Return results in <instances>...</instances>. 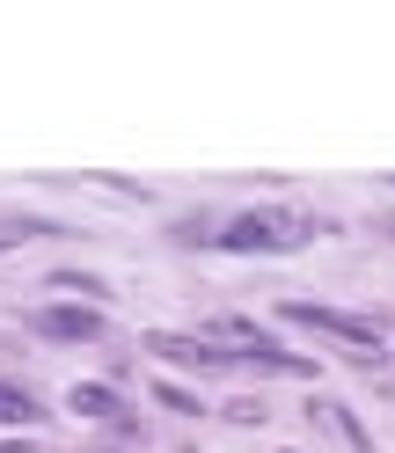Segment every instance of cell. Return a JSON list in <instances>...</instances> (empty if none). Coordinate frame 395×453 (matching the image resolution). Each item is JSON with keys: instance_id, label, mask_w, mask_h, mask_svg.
<instances>
[{"instance_id": "52a82bcc", "label": "cell", "mask_w": 395, "mask_h": 453, "mask_svg": "<svg viewBox=\"0 0 395 453\" xmlns=\"http://www.w3.org/2000/svg\"><path fill=\"white\" fill-rule=\"evenodd\" d=\"M0 424H44V403L30 388H15V380H0Z\"/></svg>"}, {"instance_id": "9c48e42d", "label": "cell", "mask_w": 395, "mask_h": 453, "mask_svg": "<svg viewBox=\"0 0 395 453\" xmlns=\"http://www.w3.org/2000/svg\"><path fill=\"white\" fill-rule=\"evenodd\" d=\"M154 395H161V403L176 410V417H198V410H205V403H198L190 388H176V380H154Z\"/></svg>"}, {"instance_id": "8992f818", "label": "cell", "mask_w": 395, "mask_h": 453, "mask_svg": "<svg viewBox=\"0 0 395 453\" xmlns=\"http://www.w3.org/2000/svg\"><path fill=\"white\" fill-rule=\"evenodd\" d=\"M307 417H322V424H329V432H337V439H345L352 453H374V439H366V432H359V417H352L345 403H307Z\"/></svg>"}, {"instance_id": "6da1fadb", "label": "cell", "mask_w": 395, "mask_h": 453, "mask_svg": "<svg viewBox=\"0 0 395 453\" xmlns=\"http://www.w3.org/2000/svg\"><path fill=\"white\" fill-rule=\"evenodd\" d=\"M315 234H329V219L300 212V205H249V212L213 226V242L235 249V257H286V249H307Z\"/></svg>"}, {"instance_id": "3957f363", "label": "cell", "mask_w": 395, "mask_h": 453, "mask_svg": "<svg viewBox=\"0 0 395 453\" xmlns=\"http://www.w3.org/2000/svg\"><path fill=\"white\" fill-rule=\"evenodd\" d=\"M30 329L51 336V344H103L110 322L103 307H81V300H59V307H30Z\"/></svg>"}, {"instance_id": "277c9868", "label": "cell", "mask_w": 395, "mask_h": 453, "mask_svg": "<svg viewBox=\"0 0 395 453\" xmlns=\"http://www.w3.org/2000/svg\"><path fill=\"white\" fill-rule=\"evenodd\" d=\"M147 351L168 358V365H190V373H228V365H242L235 351H220L213 336H183V329H154V336H147Z\"/></svg>"}, {"instance_id": "ba28073f", "label": "cell", "mask_w": 395, "mask_h": 453, "mask_svg": "<svg viewBox=\"0 0 395 453\" xmlns=\"http://www.w3.org/2000/svg\"><path fill=\"white\" fill-rule=\"evenodd\" d=\"M51 293H81V300H103L110 286H103V278H89V271H51Z\"/></svg>"}, {"instance_id": "5b68a950", "label": "cell", "mask_w": 395, "mask_h": 453, "mask_svg": "<svg viewBox=\"0 0 395 453\" xmlns=\"http://www.w3.org/2000/svg\"><path fill=\"white\" fill-rule=\"evenodd\" d=\"M66 410L89 417V424H118L125 417V403H118V388H110V380H74L66 388Z\"/></svg>"}, {"instance_id": "7a4b0ae2", "label": "cell", "mask_w": 395, "mask_h": 453, "mask_svg": "<svg viewBox=\"0 0 395 453\" xmlns=\"http://www.w3.org/2000/svg\"><path fill=\"white\" fill-rule=\"evenodd\" d=\"M278 322H300V329H322L337 336L352 358H381V322L374 315H352V307H322V300H278Z\"/></svg>"}]
</instances>
